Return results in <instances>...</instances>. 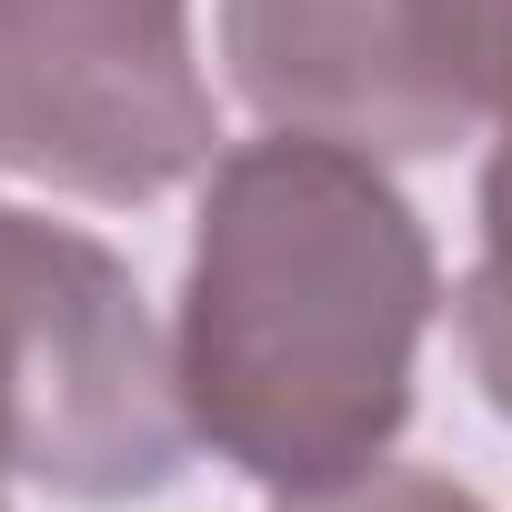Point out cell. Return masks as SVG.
Masks as SVG:
<instances>
[{"label":"cell","mask_w":512,"mask_h":512,"mask_svg":"<svg viewBox=\"0 0 512 512\" xmlns=\"http://www.w3.org/2000/svg\"><path fill=\"white\" fill-rule=\"evenodd\" d=\"M221 161L191 0H0V171L71 201H161Z\"/></svg>","instance_id":"cell-4"},{"label":"cell","mask_w":512,"mask_h":512,"mask_svg":"<svg viewBox=\"0 0 512 512\" xmlns=\"http://www.w3.org/2000/svg\"><path fill=\"white\" fill-rule=\"evenodd\" d=\"M432 312V231L372 151L312 131L231 141L201 171L171 322L191 442L262 492H332L392 462Z\"/></svg>","instance_id":"cell-1"},{"label":"cell","mask_w":512,"mask_h":512,"mask_svg":"<svg viewBox=\"0 0 512 512\" xmlns=\"http://www.w3.org/2000/svg\"><path fill=\"white\" fill-rule=\"evenodd\" d=\"M452 332H462L482 402L512 422V121L492 131V161H482V241H472V272L452 292Z\"/></svg>","instance_id":"cell-5"},{"label":"cell","mask_w":512,"mask_h":512,"mask_svg":"<svg viewBox=\"0 0 512 512\" xmlns=\"http://www.w3.org/2000/svg\"><path fill=\"white\" fill-rule=\"evenodd\" d=\"M221 61L272 131L432 161L512 121V0H221Z\"/></svg>","instance_id":"cell-3"},{"label":"cell","mask_w":512,"mask_h":512,"mask_svg":"<svg viewBox=\"0 0 512 512\" xmlns=\"http://www.w3.org/2000/svg\"><path fill=\"white\" fill-rule=\"evenodd\" d=\"M272 512H492L472 482L452 472H422V462H372L332 492H272Z\"/></svg>","instance_id":"cell-6"},{"label":"cell","mask_w":512,"mask_h":512,"mask_svg":"<svg viewBox=\"0 0 512 512\" xmlns=\"http://www.w3.org/2000/svg\"><path fill=\"white\" fill-rule=\"evenodd\" d=\"M0 512H11V502H0Z\"/></svg>","instance_id":"cell-7"},{"label":"cell","mask_w":512,"mask_h":512,"mask_svg":"<svg viewBox=\"0 0 512 512\" xmlns=\"http://www.w3.org/2000/svg\"><path fill=\"white\" fill-rule=\"evenodd\" d=\"M191 462L181 362L111 241L0 211V482L151 502Z\"/></svg>","instance_id":"cell-2"}]
</instances>
